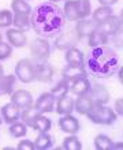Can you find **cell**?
<instances>
[{"label": "cell", "mask_w": 123, "mask_h": 150, "mask_svg": "<svg viewBox=\"0 0 123 150\" xmlns=\"http://www.w3.org/2000/svg\"><path fill=\"white\" fill-rule=\"evenodd\" d=\"M87 96L90 97L95 104H108L109 98H111V94L107 90V87H104L103 85H99V83L92 85Z\"/></svg>", "instance_id": "13"}, {"label": "cell", "mask_w": 123, "mask_h": 150, "mask_svg": "<svg viewBox=\"0 0 123 150\" xmlns=\"http://www.w3.org/2000/svg\"><path fill=\"white\" fill-rule=\"evenodd\" d=\"M32 29L40 36H58L64 28L66 18L63 10L53 1H43L30 14Z\"/></svg>", "instance_id": "1"}, {"label": "cell", "mask_w": 123, "mask_h": 150, "mask_svg": "<svg viewBox=\"0 0 123 150\" xmlns=\"http://www.w3.org/2000/svg\"><path fill=\"white\" fill-rule=\"evenodd\" d=\"M49 1H53V3H56V1H68V0H49Z\"/></svg>", "instance_id": "44"}, {"label": "cell", "mask_w": 123, "mask_h": 150, "mask_svg": "<svg viewBox=\"0 0 123 150\" xmlns=\"http://www.w3.org/2000/svg\"><path fill=\"white\" fill-rule=\"evenodd\" d=\"M111 42L114 44L116 48L123 49V26L114 34V36H111Z\"/></svg>", "instance_id": "36"}, {"label": "cell", "mask_w": 123, "mask_h": 150, "mask_svg": "<svg viewBox=\"0 0 123 150\" xmlns=\"http://www.w3.org/2000/svg\"><path fill=\"white\" fill-rule=\"evenodd\" d=\"M8 131H10V135H11L12 138H23L25 135L28 134V126L23 122L16 120V122L10 124Z\"/></svg>", "instance_id": "29"}, {"label": "cell", "mask_w": 123, "mask_h": 150, "mask_svg": "<svg viewBox=\"0 0 123 150\" xmlns=\"http://www.w3.org/2000/svg\"><path fill=\"white\" fill-rule=\"evenodd\" d=\"M12 18H14V14L11 11H8V10H0V28L8 29L12 25Z\"/></svg>", "instance_id": "34"}, {"label": "cell", "mask_w": 123, "mask_h": 150, "mask_svg": "<svg viewBox=\"0 0 123 150\" xmlns=\"http://www.w3.org/2000/svg\"><path fill=\"white\" fill-rule=\"evenodd\" d=\"M1 41H3V34L0 33V42H1Z\"/></svg>", "instance_id": "45"}, {"label": "cell", "mask_w": 123, "mask_h": 150, "mask_svg": "<svg viewBox=\"0 0 123 150\" xmlns=\"http://www.w3.org/2000/svg\"><path fill=\"white\" fill-rule=\"evenodd\" d=\"M64 60L67 64H71V66H82L85 62V55L77 47H73L66 51Z\"/></svg>", "instance_id": "22"}, {"label": "cell", "mask_w": 123, "mask_h": 150, "mask_svg": "<svg viewBox=\"0 0 123 150\" xmlns=\"http://www.w3.org/2000/svg\"><path fill=\"white\" fill-rule=\"evenodd\" d=\"M52 48L49 41L45 38H37L34 40L30 45V55H32V59L38 63V62H47L51 56Z\"/></svg>", "instance_id": "5"}, {"label": "cell", "mask_w": 123, "mask_h": 150, "mask_svg": "<svg viewBox=\"0 0 123 150\" xmlns=\"http://www.w3.org/2000/svg\"><path fill=\"white\" fill-rule=\"evenodd\" d=\"M86 117L93 124L111 126L118 120V115L112 108L107 107V104H95L90 111L86 113Z\"/></svg>", "instance_id": "4"}, {"label": "cell", "mask_w": 123, "mask_h": 150, "mask_svg": "<svg viewBox=\"0 0 123 150\" xmlns=\"http://www.w3.org/2000/svg\"><path fill=\"white\" fill-rule=\"evenodd\" d=\"M95 105V103L92 101V98L87 94L78 96V98L75 100V105H74V111H77L80 115H85L92 109V107Z\"/></svg>", "instance_id": "23"}, {"label": "cell", "mask_w": 123, "mask_h": 150, "mask_svg": "<svg viewBox=\"0 0 123 150\" xmlns=\"http://www.w3.org/2000/svg\"><path fill=\"white\" fill-rule=\"evenodd\" d=\"M63 14L66 21L77 22L92 14V4L90 0H68L64 1Z\"/></svg>", "instance_id": "3"}, {"label": "cell", "mask_w": 123, "mask_h": 150, "mask_svg": "<svg viewBox=\"0 0 123 150\" xmlns=\"http://www.w3.org/2000/svg\"><path fill=\"white\" fill-rule=\"evenodd\" d=\"M6 38H7V42L14 48H23L28 44V38H26L25 32L16 28H8L6 32Z\"/></svg>", "instance_id": "15"}, {"label": "cell", "mask_w": 123, "mask_h": 150, "mask_svg": "<svg viewBox=\"0 0 123 150\" xmlns=\"http://www.w3.org/2000/svg\"><path fill=\"white\" fill-rule=\"evenodd\" d=\"M34 145H36V150H48L53 146V138L48 132H38Z\"/></svg>", "instance_id": "27"}, {"label": "cell", "mask_w": 123, "mask_h": 150, "mask_svg": "<svg viewBox=\"0 0 123 150\" xmlns=\"http://www.w3.org/2000/svg\"><path fill=\"white\" fill-rule=\"evenodd\" d=\"M12 55V47L6 41L0 42V62L10 59Z\"/></svg>", "instance_id": "35"}, {"label": "cell", "mask_w": 123, "mask_h": 150, "mask_svg": "<svg viewBox=\"0 0 123 150\" xmlns=\"http://www.w3.org/2000/svg\"><path fill=\"white\" fill-rule=\"evenodd\" d=\"M92 19L95 21L96 23H100L105 21L107 18H109L111 15H114V8L109 6H100L99 8H96L95 11H92Z\"/></svg>", "instance_id": "26"}, {"label": "cell", "mask_w": 123, "mask_h": 150, "mask_svg": "<svg viewBox=\"0 0 123 150\" xmlns=\"http://www.w3.org/2000/svg\"><path fill=\"white\" fill-rule=\"evenodd\" d=\"M0 116H1V120H3L6 124H11V123L19 120L21 117V108L14 103H10L6 104L1 107L0 109Z\"/></svg>", "instance_id": "11"}, {"label": "cell", "mask_w": 123, "mask_h": 150, "mask_svg": "<svg viewBox=\"0 0 123 150\" xmlns=\"http://www.w3.org/2000/svg\"><path fill=\"white\" fill-rule=\"evenodd\" d=\"M30 127H32L34 131H38V132H48L52 127V122L49 117L44 116V115H40V116L32 123Z\"/></svg>", "instance_id": "28"}, {"label": "cell", "mask_w": 123, "mask_h": 150, "mask_svg": "<svg viewBox=\"0 0 123 150\" xmlns=\"http://www.w3.org/2000/svg\"><path fill=\"white\" fill-rule=\"evenodd\" d=\"M58 126H59L60 130L63 131V132H66V134H77L81 128L78 119H77L75 116H73L71 113L60 116L59 122H58Z\"/></svg>", "instance_id": "12"}, {"label": "cell", "mask_w": 123, "mask_h": 150, "mask_svg": "<svg viewBox=\"0 0 123 150\" xmlns=\"http://www.w3.org/2000/svg\"><path fill=\"white\" fill-rule=\"evenodd\" d=\"M96 26H97V23H96L95 21L89 19V18H83V19L81 21H77V25H75V32L78 33V36L81 37V38H83V37H87L89 34H90L93 30H96Z\"/></svg>", "instance_id": "19"}, {"label": "cell", "mask_w": 123, "mask_h": 150, "mask_svg": "<svg viewBox=\"0 0 123 150\" xmlns=\"http://www.w3.org/2000/svg\"><path fill=\"white\" fill-rule=\"evenodd\" d=\"M16 149L18 150H36V145L30 139H22V141H19Z\"/></svg>", "instance_id": "37"}, {"label": "cell", "mask_w": 123, "mask_h": 150, "mask_svg": "<svg viewBox=\"0 0 123 150\" xmlns=\"http://www.w3.org/2000/svg\"><path fill=\"white\" fill-rule=\"evenodd\" d=\"M114 111L118 116H122L123 117V98H118L115 101V105H114Z\"/></svg>", "instance_id": "38"}, {"label": "cell", "mask_w": 123, "mask_h": 150, "mask_svg": "<svg viewBox=\"0 0 123 150\" xmlns=\"http://www.w3.org/2000/svg\"><path fill=\"white\" fill-rule=\"evenodd\" d=\"M87 71L85 66H71V64H67L66 67L63 68V71H62V78L66 79L68 83L74 82L75 79H80V78H85L87 76Z\"/></svg>", "instance_id": "14"}, {"label": "cell", "mask_w": 123, "mask_h": 150, "mask_svg": "<svg viewBox=\"0 0 123 150\" xmlns=\"http://www.w3.org/2000/svg\"><path fill=\"white\" fill-rule=\"evenodd\" d=\"M34 74H36V81L41 83H48L53 78L55 70L48 62H38L34 63Z\"/></svg>", "instance_id": "9"}, {"label": "cell", "mask_w": 123, "mask_h": 150, "mask_svg": "<svg viewBox=\"0 0 123 150\" xmlns=\"http://www.w3.org/2000/svg\"><path fill=\"white\" fill-rule=\"evenodd\" d=\"M55 105H56V97L52 94L51 91L43 93V94L36 100V103H34V107L43 115L53 112L55 111Z\"/></svg>", "instance_id": "8"}, {"label": "cell", "mask_w": 123, "mask_h": 150, "mask_svg": "<svg viewBox=\"0 0 123 150\" xmlns=\"http://www.w3.org/2000/svg\"><path fill=\"white\" fill-rule=\"evenodd\" d=\"M62 149L66 150H81L82 149V143L78 139L75 134H70L68 137L63 139V143H62Z\"/></svg>", "instance_id": "32"}, {"label": "cell", "mask_w": 123, "mask_h": 150, "mask_svg": "<svg viewBox=\"0 0 123 150\" xmlns=\"http://www.w3.org/2000/svg\"><path fill=\"white\" fill-rule=\"evenodd\" d=\"M12 25L19 30H29L32 29V22H30V15L28 14H21V12H14L12 18Z\"/></svg>", "instance_id": "25"}, {"label": "cell", "mask_w": 123, "mask_h": 150, "mask_svg": "<svg viewBox=\"0 0 123 150\" xmlns=\"http://www.w3.org/2000/svg\"><path fill=\"white\" fill-rule=\"evenodd\" d=\"M40 115H43V113H41V112L34 107V104H33V105H30V107H28V108H23V109L21 111V117L19 119L28 127H30L32 126V123L34 122Z\"/></svg>", "instance_id": "24"}, {"label": "cell", "mask_w": 123, "mask_h": 150, "mask_svg": "<svg viewBox=\"0 0 123 150\" xmlns=\"http://www.w3.org/2000/svg\"><path fill=\"white\" fill-rule=\"evenodd\" d=\"M1 75H4V68H3V64H1V62H0V76Z\"/></svg>", "instance_id": "43"}, {"label": "cell", "mask_w": 123, "mask_h": 150, "mask_svg": "<svg viewBox=\"0 0 123 150\" xmlns=\"http://www.w3.org/2000/svg\"><path fill=\"white\" fill-rule=\"evenodd\" d=\"M11 10L14 12H21V14H32V7L26 0H12L11 1Z\"/></svg>", "instance_id": "33"}, {"label": "cell", "mask_w": 123, "mask_h": 150, "mask_svg": "<svg viewBox=\"0 0 123 150\" xmlns=\"http://www.w3.org/2000/svg\"><path fill=\"white\" fill-rule=\"evenodd\" d=\"M118 18H119V21H120V23H122V26H123V10L120 11V14L118 15Z\"/></svg>", "instance_id": "42"}, {"label": "cell", "mask_w": 123, "mask_h": 150, "mask_svg": "<svg viewBox=\"0 0 123 150\" xmlns=\"http://www.w3.org/2000/svg\"><path fill=\"white\" fill-rule=\"evenodd\" d=\"M51 93L55 96L56 98H59V97H63V96L68 94L70 93V83L66 81V79H59L58 82L55 83V86L52 87Z\"/></svg>", "instance_id": "30"}, {"label": "cell", "mask_w": 123, "mask_h": 150, "mask_svg": "<svg viewBox=\"0 0 123 150\" xmlns=\"http://www.w3.org/2000/svg\"><path fill=\"white\" fill-rule=\"evenodd\" d=\"M111 42V37L105 36L101 32H99L97 29L93 30V32L87 36V45L90 48H99V47H104V45H108Z\"/></svg>", "instance_id": "20"}, {"label": "cell", "mask_w": 123, "mask_h": 150, "mask_svg": "<svg viewBox=\"0 0 123 150\" xmlns=\"http://www.w3.org/2000/svg\"><path fill=\"white\" fill-rule=\"evenodd\" d=\"M15 76L22 83H32L36 81L34 63L30 59H21L15 66Z\"/></svg>", "instance_id": "6"}, {"label": "cell", "mask_w": 123, "mask_h": 150, "mask_svg": "<svg viewBox=\"0 0 123 150\" xmlns=\"http://www.w3.org/2000/svg\"><path fill=\"white\" fill-rule=\"evenodd\" d=\"M112 146H114V141L108 135L99 134L95 138V147L97 150H112Z\"/></svg>", "instance_id": "31"}, {"label": "cell", "mask_w": 123, "mask_h": 150, "mask_svg": "<svg viewBox=\"0 0 123 150\" xmlns=\"http://www.w3.org/2000/svg\"><path fill=\"white\" fill-rule=\"evenodd\" d=\"M11 103L16 104L21 109L23 108H28L30 105H33V96L32 93H29L28 90H23V89H19V90H14L11 93Z\"/></svg>", "instance_id": "17"}, {"label": "cell", "mask_w": 123, "mask_h": 150, "mask_svg": "<svg viewBox=\"0 0 123 150\" xmlns=\"http://www.w3.org/2000/svg\"><path fill=\"white\" fill-rule=\"evenodd\" d=\"M15 75H1L0 76V97L1 96H11V93L15 89Z\"/></svg>", "instance_id": "21"}, {"label": "cell", "mask_w": 123, "mask_h": 150, "mask_svg": "<svg viewBox=\"0 0 123 150\" xmlns=\"http://www.w3.org/2000/svg\"><path fill=\"white\" fill-rule=\"evenodd\" d=\"M116 75H118V79H119V82L123 85V66L118 68V71H116Z\"/></svg>", "instance_id": "40"}, {"label": "cell", "mask_w": 123, "mask_h": 150, "mask_svg": "<svg viewBox=\"0 0 123 150\" xmlns=\"http://www.w3.org/2000/svg\"><path fill=\"white\" fill-rule=\"evenodd\" d=\"M1 123H3V120H1V116H0V124H1Z\"/></svg>", "instance_id": "46"}, {"label": "cell", "mask_w": 123, "mask_h": 150, "mask_svg": "<svg viewBox=\"0 0 123 150\" xmlns=\"http://www.w3.org/2000/svg\"><path fill=\"white\" fill-rule=\"evenodd\" d=\"M83 66L87 74L97 78H109L115 75L119 68V57L115 49L108 45L92 48V51L85 56Z\"/></svg>", "instance_id": "2"}, {"label": "cell", "mask_w": 123, "mask_h": 150, "mask_svg": "<svg viewBox=\"0 0 123 150\" xmlns=\"http://www.w3.org/2000/svg\"><path fill=\"white\" fill-rule=\"evenodd\" d=\"M90 87H92V82L87 79V76H85V78L75 79L74 82L70 83V93L78 97V96L87 94Z\"/></svg>", "instance_id": "18"}, {"label": "cell", "mask_w": 123, "mask_h": 150, "mask_svg": "<svg viewBox=\"0 0 123 150\" xmlns=\"http://www.w3.org/2000/svg\"><path fill=\"white\" fill-rule=\"evenodd\" d=\"M100 3V6H109V7H112L114 4H116L119 0H97Z\"/></svg>", "instance_id": "39"}, {"label": "cell", "mask_w": 123, "mask_h": 150, "mask_svg": "<svg viewBox=\"0 0 123 150\" xmlns=\"http://www.w3.org/2000/svg\"><path fill=\"white\" fill-rule=\"evenodd\" d=\"M112 150H123V142H114Z\"/></svg>", "instance_id": "41"}, {"label": "cell", "mask_w": 123, "mask_h": 150, "mask_svg": "<svg viewBox=\"0 0 123 150\" xmlns=\"http://www.w3.org/2000/svg\"><path fill=\"white\" fill-rule=\"evenodd\" d=\"M74 105H75V100L73 98L70 94H66L63 97L56 98V105H55V111L59 116L63 115H70L74 111Z\"/></svg>", "instance_id": "16"}, {"label": "cell", "mask_w": 123, "mask_h": 150, "mask_svg": "<svg viewBox=\"0 0 123 150\" xmlns=\"http://www.w3.org/2000/svg\"><path fill=\"white\" fill-rule=\"evenodd\" d=\"M81 37L75 32V29H70L67 32H60L55 40V48L59 51H67L73 47H77V44L81 41Z\"/></svg>", "instance_id": "7"}, {"label": "cell", "mask_w": 123, "mask_h": 150, "mask_svg": "<svg viewBox=\"0 0 123 150\" xmlns=\"http://www.w3.org/2000/svg\"><path fill=\"white\" fill-rule=\"evenodd\" d=\"M120 28H122V23H120L119 18H118L115 14L111 15L109 18H107L105 21H103V22L97 23V26H96V29H97L99 32H101L103 34H105V36H108V37L114 36Z\"/></svg>", "instance_id": "10"}]
</instances>
